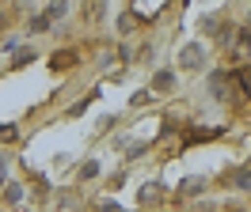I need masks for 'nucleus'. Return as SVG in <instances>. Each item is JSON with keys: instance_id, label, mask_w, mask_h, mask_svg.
<instances>
[{"instance_id": "1", "label": "nucleus", "mask_w": 251, "mask_h": 212, "mask_svg": "<svg viewBox=\"0 0 251 212\" xmlns=\"http://www.w3.org/2000/svg\"><path fill=\"white\" fill-rule=\"evenodd\" d=\"M73 64H76V53H73V49H57V53L50 57V68H53V72H65V68H73Z\"/></svg>"}, {"instance_id": "2", "label": "nucleus", "mask_w": 251, "mask_h": 212, "mask_svg": "<svg viewBox=\"0 0 251 212\" xmlns=\"http://www.w3.org/2000/svg\"><path fill=\"white\" fill-rule=\"evenodd\" d=\"M152 91H156V95L175 91V72H168V68H164V72H156V76H152Z\"/></svg>"}, {"instance_id": "3", "label": "nucleus", "mask_w": 251, "mask_h": 212, "mask_svg": "<svg viewBox=\"0 0 251 212\" xmlns=\"http://www.w3.org/2000/svg\"><path fill=\"white\" fill-rule=\"evenodd\" d=\"M103 12H107V8H103V0H84V8H80V15H84L88 23H99Z\"/></svg>"}, {"instance_id": "4", "label": "nucleus", "mask_w": 251, "mask_h": 212, "mask_svg": "<svg viewBox=\"0 0 251 212\" xmlns=\"http://www.w3.org/2000/svg\"><path fill=\"white\" fill-rule=\"evenodd\" d=\"M202 45H187L183 49V68H202Z\"/></svg>"}, {"instance_id": "5", "label": "nucleus", "mask_w": 251, "mask_h": 212, "mask_svg": "<svg viewBox=\"0 0 251 212\" xmlns=\"http://www.w3.org/2000/svg\"><path fill=\"white\" fill-rule=\"evenodd\" d=\"M137 27V15L133 12H126V15H118V30H122V34H129V30Z\"/></svg>"}, {"instance_id": "6", "label": "nucleus", "mask_w": 251, "mask_h": 212, "mask_svg": "<svg viewBox=\"0 0 251 212\" xmlns=\"http://www.w3.org/2000/svg\"><path fill=\"white\" fill-rule=\"evenodd\" d=\"M202 186H205L202 178H187V182H183V190H179V193H183V197H194L198 190H202Z\"/></svg>"}, {"instance_id": "7", "label": "nucleus", "mask_w": 251, "mask_h": 212, "mask_svg": "<svg viewBox=\"0 0 251 212\" xmlns=\"http://www.w3.org/2000/svg\"><path fill=\"white\" fill-rule=\"evenodd\" d=\"M46 30H50V19L46 15H34L31 19V34H46Z\"/></svg>"}, {"instance_id": "8", "label": "nucleus", "mask_w": 251, "mask_h": 212, "mask_svg": "<svg viewBox=\"0 0 251 212\" xmlns=\"http://www.w3.org/2000/svg\"><path fill=\"white\" fill-rule=\"evenodd\" d=\"M42 15H46L50 23H53L57 15H65V0H53V4H50V8H46V12H42Z\"/></svg>"}, {"instance_id": "9", "label": "nucleus", "mask_w": 251, "mask_h": 212, "mask_svg": "<svg viewBox=\"0 0 251 212\" xmlns=\"http://www.w3.org/2000/svg\"><path fill=\"white\" fill-rule=\"evenodd\" d=\"M0 140H19V125H0Z\"/></svg>"}, {"instance_id": "10", "label": "nucleus", "mask_w": 251, "mask_h": 212, "mask_svg": "<svg viewBox=\"0 0 251 212\" xmlns=\"http://www.w3.org/2000/svg\"><path fill=\"white\" fill-rule=\"evenodd\" d=\"M95 174H99V167H95V163H84V167H80V178H95Z\"/></svg>"}, {"instance_id": "11", "label": "nucleus", "mask_w": 251, "mask_h": 212, "mask_svg": "<svg viewBox=\"0 0 251 212\" xmlns=\"http://www.w3.org/2000/svg\"><path fill=\"white\" fill-rule=\"evenodd\" d=\"M31 57H34L31 49H19V53H16V68H19V64H27V61H31Z\"/></svg>"}, {"instance_id": "12", "label": "nucleus", "mask_w": 251, "mask_h": 212, "mask_svg": "<svg viewBox=\"0 0 251 212\" xmlns=\"http://www.w3.org/2000/svg\"><path fill=\"white\" fill-rule=\"evenodd\" d=\"M99 212H122V209H118L114 201H103V205H99Z\"/></svg>"}, {"instance_id": "13", "label": "nucleus", "mask_w": 251, "mask_h": 212, "mask_svg": "<svg viewBox=\"0 0 251 212\" xmlns=\"http://www.w3.org/2000/svg\"><path fill=\"white\" fill-rule=\"evenodd\" d=\"M4 23H8V12H0V27H4Z\"/></svg>"}]
</instances>
